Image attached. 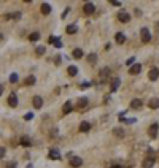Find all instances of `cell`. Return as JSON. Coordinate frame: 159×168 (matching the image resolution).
<instances>
[{"label": "cell", "instance_id": "6da1fadb", "mask_svg": "<svg viewBox=\"0 0 159 168\" xmlns=\"http://www.w3.org/2000/svg\"><path fill=\"white\" fill-rule=\"evenodd\" d=\"M140 38H142L143 43H150L151 41V33H150V30H148L147 27L140 29Z\"/></svg>", "mask_w": 159, "mask_h": 168}, {"label": "cell", "instance_id": "7a4b0ae2", "mask_svg": "<svg viewBox=\"0 0 159 168\" xmlns=\"http://www.w3.org/2000/svg\"><path fill=\"white\" fill-rule=\"evenodd\" d=\"M119 120L121 122H126V124H135L137 122V119L135 117H126V111H123V113H119Z\"/></svg>", "mask_w": 159, "mask_h": 168}, {"label": "cell", "instance_id": "3957f363", "mask_svg": "<svg viewBox=\"0 0 159 168\" xmlns=\"http://www.w3.org/2000/svg\"><path fill=\"white\" fill-rule=\"evenodd\" d=\"M83 11L86 13V14H92V13L96 11V5H94V3H91V2H86L83 5Z\"/></svg>", "mask_w": 159, "mask_h": 168}, {"label": "cell", "instance_id": "277c9868", "mask_svg": "<svg viewBox=\"0 0 159 168\" xmlns=\"http://www.w3.org/2000/svg\"><path fill=\"white\" fill-rule=\"evenodd\" d=\"M8 105L11 106V108H16V106H18V95H16L15 92H11L8 95Z\"/></svg>", "mask_w": 159, "mask_h": 168}, {"label": "cell", "instance_id": "5b68a950", "mask_svg": "<svg viewBox=\"0 0 159 168\" xmlns=\"http://www.w3.org/2000/svg\"><path fill=\"white\" fill-rule=\"evenodd\" d=\"M158 130H159V124H158V122H153V124L150 125V129H148V133H150L151 138H154V136L158 135Z\"/></svg>", "mask_w": 159, "mask_h": 168}, {"label": "cell", "instance_id": "8992f818", "mask_svg": "<svg viewBox=\"0 0 159 168\" xmlns=\"http://www.w3.org/2000/svg\"><path fill=\"white\" fill-rule=\"evenodd\" d=\"M48 157H49V159H51V160H60V152H59V149H56V147H53V149L49 151Z\"/></svg>", "mask_w": 159, "mask_h": 168}, {"label": "cell", "instance_id": "52a82bcc", "mask_svg": "<svg viewBox=\"0 0 159 168\" xmlns=\"http://www.w3.org/2000/svg\"><path fill=\"white\" fill-rule=\"evenodd\" d=\"M118 19H119L121 22H124V24H126V22L131 21V14H129V13H126V11L123 10V11H119V14H118Z\"/></svg>", "mask_w": 159, "mask_h": 168}, {"label": "cell", "instance_id": "ba28073f", "mask_svg": "<svg viewBox=\"0 0 159 168\" xmlns=\"http://www.w3.org/2000/svg\"><path fill=\"white\" fill-rule=\"evenodd\" d=\"M70 165H72L73 168H80L81 165H83V159H80V157H75V156H73L72 159H70Z\"/></svg>", "mask_w": 159, "mask_h": 168}, {"label": "cell", "instance_id": "9c48e42d", "mask_svg": "<svg viewBox=\"0 0 159 168\" xmlns=\"http://www.w3.org/2000/svg\"><path fill=\"white\" fill-rule=\"evenodd\" d=\"M119 84H121L119 78H113V79H111V83H110V90H111V92H116L118 87H119Z\"/></svg>", "mask_w": 159, "mask_h": 168}, {"label": "cell", "instance_id": "30bf717a", "mask_svg": "<svg viewBox=\"0 0 159 168\" xmlns=\"http://www.w3.org/2000/svg\"><path fill=\"white\" fill-rule=\"evenodd\" d=\"M148 78H150V81H156L159 78V70L158 68H151L150 72H148Z\"/></svg>", "mask_w": 159, "mask_h": 168}, {"label": "cell", "instance_id": "8fae6325", "mask_svg": "<svg viewBox=\"0 0 159 168\" xmlns=\"http://www.w3.org/2000/svg\"><path fill=\"white\" fill-rule=\"evenodd\" d=\"M32 102H33V108H35V109H40V108H42V105H43V98H42L40 95H35Z\"/></svg>", "mask_w": 159, "mask_h": 168}, {"label": "cell", "instance_id": "7c38bea8", "mask_svg": "<svg viewBox=\"0 0 159 168\" xmlns=\"http://www.w3.org/2000/svg\"><path fill=\"white\" fill-rule=\"evenodd\" d=\"M142 106H143V102H142L140 98H134L132 102H131V108L132 109H140Z\"/></svg>", "mask_w": 159, "mask_h": 168}, {"label": "cell", "instance_id": "4fadbf2b", "mask_svg": "<svg viewBox=\"0 0 159 168\" xmlns=\"http://www.w3.org/2000/svg\"><path fill=\"white\" fill-rule=\"evenodd\" d=\"M140 72H142V65H140V63H134V65L129 68V73H131V75H138Z\"/></svg>", "mask_w": 159, "mask_h": 168}, {"label": "cell", "instance_id": "5bb4252c", "mask_svg": "<svg viewBox=\"0 0 159 168\" xmlns=\"http://www.w3.org/2000/svg\"><path fill=\"white\" fill-rule=\"evenodd\" d=\"M154 165V159L153 157H147V159L143 160V163H142V167L143 168H153Z\"/></svg>", "mask_w": 159, "mask_h": 168}, {"label": "cell", "instance_id": "9a60e30c", "mask_svg": "<svg viewBox=\"0 0 159 168\" xmlns=\"http://www.w3.org/2000/svg\"><path fill=\"white\" fill-rule=\"evenodd\" d=\"M115 40H116L118 45H123V43H126V35H124L123 32H118L116 35H115Z\"/></svg>", "mask_w": 159, "mask_h": 168}, {"label": "cell", "instance_id": "2e32d148", "mask_svg": "<svg viewBox=\"0 0 159 168\" xmlns=\"http://www.w3.org/2000/svg\"><path fill=\"white\" fill-rule=\"evenodd\" d=\"M148 106H150L151 109H158L159 108V98L158 97H153V98L148 102Z\"/></svg>", "mask_w": 159, "mask_h": 168}, {"label": "cell", "instance_id": "e0dca14e", "mask_svg": "<svg viewBox=\"0 0 159 168\" xmlns=\"http://www.w3.org/2000/svg\"><path fill=\"white\" fill-rule=\"evenodd\" d=\"M76 32H78V25L76 24L67 25V33H69V35H73V33H76Z\"/></svg>", "mask_w": 159, "mask_h": 168}, {"label": "cell", "instance_id": "ac0fdd59", "mask_svg": "<svg viewBox=\"0 0 159 168\" xmlns=\"http://www.w3.org/2000/svg\"><path fill=\"white\" fill-rule=\"evenodd\" d=\"M72 56L75 57V59H83V49H80V48H75L73 49V52H72Z\"/></svg>", "mask_w": 159, "mask_h": 168}, {"label": "cell", "instance_id": "d6986e66", "mask_svg": "<svg viewBox=\"0 0 159 168\" xmlns=\"http://www.w3.org/2000/svg\"><path fill=\"white\" fill-rule=\"evenodd\" d=\"M72 108H73L72 103H70V102H65V103H64V106H62V113L64 114H69L70 111H72Z\"/></svg>", "mask_w": 159, "mask_h": 168}, {"label": "cell", "instance_id": "ffe728a7", "mask_svg": "<svg viewBox=\"0 0 159 168\" xmlns=\"http://www.w3.org/2000/svg\"><path fill=\"white\" fill-rule=\"evenodd\" d=\"M91 130V124L89 122H81L80 124V132H89Z\"/></svg>", "mask_w": 159, "mask_h": 168}, {"label": "cell", "instance_id": "44dd1931", "mask_svg": "<svg viewBox=\"0 0 159 168\" xmlns=\"http://www.w3.org/2000/svg\"><path fill=\"white\" fill-rule=\"evenodd\" d=\"M42 13L43 14H49V13H51V5H49V3H43L42 5Z\"/></svg>", "mask_w": 159, "mask_h": 168}, {"label": "cell", "instance_id": "7402d4cb", "mask_svg": "<svg viewBox=\"0 0 159 168\" xmlns=\"http://www.w3.org/2000/svg\"><path fill=\"white\" fill-rule=\"evenodd\" d=\"M67 73H69L70 76H76V73H78V68H76L75 65H70L69 68H67Z\"/></svg>", "mask_w": 159, "mask_h": 168}, {"label": "cell", "instance_id": "603a6c76", "mask_svg": "<svg viewBox=\"0 0 159 168\" xmlns=\"http://www.w3.org/2000/svg\"><path fill=\"white\" fill-rule=\"evenodd\" d=\"M35 81H37V79H35V76H33V75H30V76H27V78H26L24 84H26V86H32V84H35Z\"/></svg>", "mask_w": 159, "mask_h": 168}, {"label": "cell", "instance_id": "cb8c5ba5", "mask_svg": "<svg viewBox=\"0 0 159 168\" xmlns=\"http://www.w3.org/2000/svg\"><path fill=\"white\" fill-rule=\"evenodd\" d=\"M113 133H115L116 136H119V138H123V136H124V130L121 129V127H116V129H113Z\"/></svg>", "mask_w": 159, "mask_h": 168}, {"label": "cell", "instance_id": "d4e9b609", "mask_svg": "<svg viewBox=\"0 0 159 168\" xmlns=\"http://www.w3.org/2000/svg\"><path fill=\"white\" fill-rule=\"evenodd\" d=\"M29 40H30V41H38V40H40V33L38 32L30 33V35H29Z\"/></svg>", "mask_w": 159, "mask_h": 168}, {"label": "cell", "instance_id": "484cf974", "mask_svg": "<svg viewBox=\"0 0 159 168\" xmlns=\"http://www.w3.org/2000/svg\"><path fill=\"white\" fill-rule=\"evenodd\" d=\"M45 51H46V48H45V46H37V48H35L37 56H43V54H45Z\"/></svg>", "mask_w": 159, "mask_h": 168}, {"label": "cell", "instance_id": "4316f807", "mask_svg": "<svg viewBox=\"0 0 159 168\" xmlns=\"http://www.w3.org/2000/svg\"><path fill=\"white\" fill-rule=\"evenodd\" d=\"M86 105H87V98H86V97H83V98L78 100V108H84Z\"/></svg>", "mask_w": 159, "mask_h": 168}, {"label": "cell", "instance_id": "83f0119b", "mask_svg": "<svg viewBox=\"0 0 159 168\" xmlns=\"http://www.w3.org/2000/svg\"><path fill=\"white\" fill-rule=\"evenodd\" d=\"M87 62H89V63H96L97 62V54H94V52H92V54H89V56H87Z\"/></svg>", "mask_w": 159, "mask_h": 168}, {"label": "cell", "instance_id": "f1b7e54d", "mask_svg": "<svg viewBox=\"0 0 159 168\" xmlns=\"http://www.w3.org/2000/svg\"><path fill=\"white\" fill-rule=\"evenodd\" d=\"M21 144H22V146H30V140L27 138V136H22V138H21Z\"/></svg>", "mask_w": 159, "mask_h": 168}, {"label": "cell", "instance_id": "f546056e", "mask_svg": "<svg viewBox=\"0 0 159 168\" xmlns=\"http://www.w3.org/2000/svg\"><path fill=\"white\" fill-rule=\"evenodd\" d=\"M89 86H91V83H89V81H83V83L80 84V87H81V89H87Z\"/></svg>", "mask_w": 159, "mask_h": 168}, {"label": "cell", "instance_id": "4dcf8cb0", "mask_svg": "<svg viewBox=\"0 0 159 168\" xmlns=\"http://www.w3.org/2000/svg\"><path fill=\"white\" fill-rule=\"evenodd\" d=\"M16 81H18V75H16V73L10 75V83H16Z\"/></svg>", "mask_w": 159, "mask_h": 168}, {"label": "cell", "instance_id": "1f68e13d", "mask_svg": "<svg viewBox=\"0 0 159 168\" xmlns=\"http://www.w3.org/2000/svg\"><path fill=\"white\" fill-rule=\"evenodd\" d=\"M126 63H127V65H131V67H132L134 63H135V57H129V59L126 60Z\"/></svg>", "mask_w": 159, "mask_h": 168}, {"label": "cell", "instance_id": "d6a6232c", "mask_svg": "<svg viewBox=\"0 0 159 168\" xmlns=\"http://www.w3.org/2000/svg\"><path fill=\"white\" fill-rule=\"evenodd\" d=\"M60 62H62V57H60V56L54 57V63H56V65H60Z\"/></svg>", "mask_w": 159, "mask_h": 168}, {"label": "cell", "instance_id": "836d02e7", "mask_svg": "<svg viewBox=\"0 0 159 168\" xmlns=\"http://www.w3.org/2000/svg\"><path fill=\"white\" fill-rule=\"evenodd\" d=\"M24 119H26V120L33 119V113H27V114H24Z\"/></svg>", "mask_w": 159, "mask_h": 168}, {"label": "cell", "instance_id": "e575fe53", "mask_svg": "<svg viewBox=\"0 0 159 168\" xmlns=\"http://www.w3.org/2000/svg\"><path fill=\"white\" fill-rule=\"evenodd\" d=\"M54 46H56V48H62V41H60V38H57V40H56Z\"/></svg>", "mask_w": 159, "mask_h": 168}, {"label": "cell", "instance_id": "d590c367", "mask_svg": "<svg viewBox=\"0 0 159 168\" xmlns=\"http://www.w3.org/2000/svg\"><path fill=\"white\" fill-rule=\"evenodd\" d=\"M13 19L19 21V19H21V13H13Z\"/></svg>", "mask_w": 159, "mask_h": 168}, {"label": "cell", "instance_id": "8d00e7d4", "mask_svg": "<svg viewBox=\"0 0 159 168\" xmlns=\"http://www.w3.org/2000/svg\"><path fill=\"white\" fill-rule=\"evenodd\" d=\"M0 157H2V159H3V157H5V147H0Z\"/></svg>", "mask_w": 159, "mask_h": 168}, {"label": "cell", "instance_id": "74e56055", "mask_svg": "<svg viewBox=\"0 0 159 168\" xmlns=\"http://www.w3.org/2000/svg\"><path fill=\"white\" fill-rule=\"evenodd\" d=\"M5 168H16V163L15 162H11V163H6V167Z\"/></svg>", "mask_w": 159, "mask_h": 168}, {"label": "cell", "instance_id": "f35d334b", "mask_svg": "<svg viewBox=\"0 0 159 168\" xmlns=\"http://www.w3.org/2000/svg\"><path fill=\"white\" fill-rule=\"evenodd\" d=\"M111 5H115V6H121V2H118V0H111Z\"/></svg>", "mask_w": 159, "mask_h": 168}, {"label": "cell", "instance_id": "ab89813d", "mask_svg": "<svg viewBox=\"0 0 159 168\" xmlns=\"http://www.w3.org/2000/svg\"><path fill=\"white\" fill-rule=\"evenodd\" d=\"M3 19H5V21H10V19H13V14H5Z\"/></svg>", "mask_w": 159, "mask_h": 168}, {"label": "cell", "instance_id": "60d3db41", "mask_svg": "<svg viewBox=\"0 0 159 168\" xmlns=\"http://www.w3.org/2000/svg\"><path fill=\"white\" fill-rule=\"evenodd\" d=\"M69 11H70V8H65V11H64V13H62V18H65V16H67V14H69Z\"/></svg>", "mask_w": 159, "mask_h": 168}, {"label": "cell", "instance_id": "b9f144b4", "mask_svg": "<svg viewBox=\"0 0 159 168\" xmlns=\"http://www.w3.org/2000/svg\"><path fill=\"white\" fill-rule=\"evenodd\" d=\"M56 36H49V43H56Z\"/></svg>", "mask_w": 159, "mask_h": 168}, {"label": "cell", "instance_id": "7bdbcfd3", "mask_svg": "<svg viewBox=\"0 0 159 168\" xmlns=\"http://www.w3.org/2000/svg\"><path fill=\"white\" fill-rule=\"evenodd\" d=\"M110 168H123L121 165H113V167H110Z\"/></svg>", "mask_w": 159, "mask_h": 168}]
</instances>
